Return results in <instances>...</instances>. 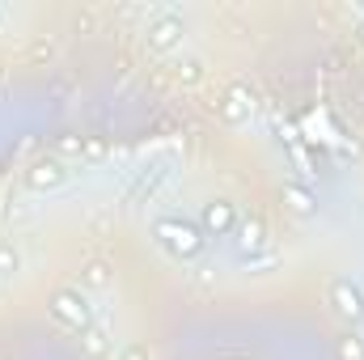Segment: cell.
Instances as JSON below:
<instances>
[{
    "label": "cell",
    "mask_w": 364,
    "mask_h": 360,
    "mask_svg": "<svg viewBox=\"0 0 364 360\" xmlns=\"http://www.w3.org/2000/svg\"><path fill=\"white\" fill-rule=\"evenodd\" d=\"M153 242L174 263H195L208 250V233L199 229V221H186V216H157L153 221Z\"/></svg>",
    "instance_id": "6da1fadb"
},
{
    "label": "cell",
    "mask_w": 364,
    "mask_h": 360,
    "mask_svg": "<svg viewBox=\"0 0 364 360\" xmlns=\"http://www.w3.org/2000/svg\"><path fill=\"white\" fill-rule=\"evenodd\" d=\"M51 318H55L60 327L77 331V335H85L90 327H97L93 305H90V292H81L77 284H73V288H60V292L51 297Z\"/></svg>",
    "instance_id": "7a4b0ae2"
},
{
    "label": "cell",
    "mask_w": 364,
    "mask_h": 360,
    "mask_svg": "<svg viewBox=\"0 0 364 360\" xmlns=\"http://www.w3.org/2000/svg\"><path fill=\"white\" fill-rule=\"evenodd\" d=\"M149 47L157 51V55H170V51H178L182 38H186V21H182L174 9H157L153 17H149Z\"/></svg>",
    "instance_id": "3957f363"
},
{
    "label": "cell",
    "mask_w": 364,
    "mask_h": 360,
    "mask_svg": "<svg viewBox=\"0 0 364 360\" xmlns=\"http://www.w3.org/2000/svg\"><path fill=\"white\" fill-rule=\"evenodd\" d=\"M170 166H174V157H157V162H149V166L136 174V182L127 186V208H136V203H149V199L157 195V186L174 174Z\"/></svg>",
    "instance_id": "277c9868"
},
{
    "label": "cell",
    "mask_w": 364,
    "mask_h": 360,
    "mask_svg": "<svg viewBox=\"0 0 364 360\" xmlns=\"http://www.w3.org/2000/svg\"><path fill=\"white\" fill-rule=\"evenodd\" d=\"M199 229L208 233V238H233V229H237V208L229 203V199H208L203 208H199Z\"/></svg>",
    "instance_id": "5b68a950"
},
{
    "label": "cell",
    "mask_w": 364,
    "mask_h": 360,
    "mask_svg": "<svg viewBox=\"0 0 364 360\" xmlns=\"http://www.w3.org/2000/svg\"><path fill=\"white\" fill-rule=\"evenodd\" d=\"M331 305H335V314L343 318V322H360L364 318V292L356 280H348V275H339V280H331Z\"/></svg>",
    "instance_id": "8992f818"
},
{
    "label": "cell",
    "mask_w": 364,
    "mask_h": 360,
    "mask_svg": "<svg viewBox=\"0 0 364 360\" xmlns=\"http://www.w3.org/2000/svg\"><path fill=\"white\" fill-rule=\"evenodd\" d=\"M233 246H237V255H242V263L246 259H255V255H263V250H272V242H267V225L263 221H237V229H233Z\"/></svg>",
    "instance_id": "52a82bcc"
},
{
    "label": "cell",
    "mask_w": 364,
    "mask_h": 360,
    "mask_svg": "<svg viewBox=\"0 0 364 360\" xmlns=\"http://www.w3.org/2000/svg\"><path fill=\"white\" fill-rule=\"evenodd\" d=\"M68 179H73V170H68L60 157H43V162H34V166L26 170V182H30L34 191H60Z\"/></svg>",
    "instance_id": "ba28073f"
},
{
    "label": "cell",
    "mask_w": 364,
    "mask_h": 360,
    "mask_svg": "<svg viewBox=\"0 0 364 360\" xmlns=\"http://www.w3.org/2000/svg\"><path fill=\"white\" fill-rule=\"evenodd\" d=\"M255 115V97L246 90H229L225 93V102H220V119L225 123H246Z\"/></svg>",
    "instance_id": "9c48e42d"
},
{
    "label": "cell",
    "mask_w": 364,
    "mask_h": 360,
    "mask_svg": "<svg viewBox=\"0 0 364 360\" xmlns=\"http://www.w3.org/2000/svg\"><path fill=\"white\" fill-rule=\"evenodd\" d=\"M284 203H288V212H296V216H314V212H318V199H314V191H309L305 182H288V186H284Z\"/></svg>",
    "instance_id": "30bf717a"
},
{
    "label": "cell",
    "mask_w": 364,
    "mask_h": 360,
    "mask_svg": "<svg viewBox=\"0 0 364 360\" xmlns=\"http://www.w3.org/2000/svg\"><path fill=\"white\" fill-rule=\"evenodd\" d=\"M279 136H284V144H288V153H292V162H296V170H301L305 179H314V170H309V153H305V144L296 140V132L279 123Z\"/></svg>",
    "instance_id": "8fae6325"
},
{
    "label": "cell",
    "mask_w": 364,
    "mask_h": 360,
    "mask_svg": "<svg viewBox=\"0 0 364 360\" xmlns=\"http://www.w3.org/2000/svg\"><path fill=\"white\" fill-rule=\"evenodd\" d=\"M110 284V268L106 263H85V271H81V292H97V288H106Z\"/></svg>",
    "instance_id": "7c38bea8"
},
{
    "label": "cell",
    "mask_w": 364,
    "mask_h": 360,
    "mask_svg": "<svg viewBox=\"0 0 364 360\" xmlns=\"http://www.w3.org/2000/svg\"><path fill=\"white\" fill-rule=\"evenodd\" d=\"M17 271H21V255H17V246L0 242V275H17Z\"/></svg>",
    "instance_id": "4fadbf2b"
},
{
    "label": "cell",
    "mask_w": 364,
    "mask_h": 360,
    "mask_svg": "<svg viewBox=\"0 0 364 360\" xmlns=\"http://www.w3.org/2000/svg\"><path fill=\"white\" fill-rule=\"evenodd\" d=\"M279 268V255L275 250H263V255H255V259H246V271H255V275H267V271Z\"/></svg>",
    "instance_id": "5bb4252c"
},
{
    "label": "cell",
    "mask_w": 364,
    "mask_h": 360,
    "mask_svg": "<svg viewBox=\"0 0 364 360\" xmlns=\"http://www.w3.org/2000/svg\"><path fill=\"white\" fill-rule=\"evenodd\" d=\"M339 360H364V339H360V335L339 339Z\"/></svg>",
    "instance_id": "9a60e30c"
},
{
    "label": "cell",
    "mask_w": 364,
    "mask_h": 360,
    "mask_svg": "<svg viewBox=\"0 0 364 360\" xmlns=\"http://www.w3.org/2000/svg\"><path fill=\"white\" fill-rule=\"evenodd\" d=\"M85 348H90L93 356L106 352V335H102V327H90V331H85Z\"/></svg>",
    "instance_id": "2e32d148"
},
{
    "label": "cell",
    "mask_w": 364,
    "mask_h": 360,
    "mask_svg": "<svg viewBox=\"0 0 364 360\" xmlns=\"http://www.w3.org/2000/svg\"><path fill=\"white\" fill-rule=\"evenodd\" d=\"M119 360H149V348H144V344H127V348L119 352Z\"/></svg>",
    "instance_id": "e0dca14e"
},
{
    "label": "cell",
    "mask_w": 364,
    "mask_h": 360,
    "mask_svg": "<svg viewBox=\"0 0 364 360\" xmlns=\"http://www.w3.org/2000/svg\"><path fill=\"white\" fill-rule=\"evenodd\" d=\"M356 34H360V43H364V21H360V26H356Z\"/></svg>",
    "instance_id": "ac0fdd59"
},
{
    "label": "cell",
    "mask_w": 364,
    "mask_h": 360,
    "mask_svg": "<svg viewBox=\"0 0 364 360\" xmlns=\"http://www.w3.org/2000/svg\"><path fill=\"white\" fill-rule=\"evenodd\" d=\"M225 360H250V356H225Z\"/></svg>",
    "instance_id": "d6986e66"
}]
</instances>
